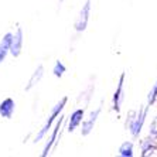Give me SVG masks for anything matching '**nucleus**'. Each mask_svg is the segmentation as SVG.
I'll return each mask as SVG.
<instances>
[{
    "mask_svg": "<svg viewBox=\"0 0 157 157\" xmlns=\"http://www.w3.org/2000/svg\"><path fill=\"white\" fill-rule=\"evenodd\" d=\"M67 103H68V96H62V98H59L58 102L51 108L50 115H48L47 119L44 121V123L41 124V128L38 129L37 133L34 135L33 143H40V142H43V140H45V137L48 136V133H50V130L52 129V126H54V123L57 122V119L59 117V115H62Z\"/></svg>",
    "mask_w": 157,
    "mask_h": 157,
    "instance_id": "1",
    "label": "nucleus"
},
{
    "mask_svg": "<svg viewBox=\"0 0 157 157\" xmlns=\"http://www.w3.org/2000/svg\"><path fill=\"white\" fill-rule=\"evenodd\" d=\"M135 115H136V109H130L128 113H126V117H124V129H126V130H128V128L130 126Z\"/></svg>",
    "mask_w": 157,
    "mask_h": 157,
    "instance_id": "18",
    "label": "nucleus"
},
{
    "mask_svg": "<svg viewBox=\"0 0 157 157\" xmlns=\"http://www.w3.org/2000/svg\"><path fill=\"white\" fill-rule=\"evenodd\" d=\"M124 85H126V72L123 71L119 75L116 88H115L113 95H112V103H110V110L115 112L116 115H121L122 112V106H123L124 101Z\"/></svg>",
    "mask_w": 157,
    "mask_h": 157,
    "instance_id": "4",
    "label": "nucleus"
},
{
    "mask_svg": "<svg viewBox=\"0 0 157 157\" xmlns=\"http://www.w3.org/2000/svg\"><path fill=\"white\" fill-rule=\"evenodd\" d=\"M117 154L121 157H133L135 156V143L132 140H126L119 146Z\"/></svg>",
    "mask_w": 157,
    "mask_h": 157,
    "instance_id": "14",
    "label": "nucleus"
},
{
    "mask_svg": "<svg viewBox=\"0 0 157 157\" xmlns=\"http://www.w3.org/2000/svg\"><path fill=\"white\" fill-rule=\"evenodd\" d=\"M64 124H65V116L64 113L59 115V117L57 119V122L54 123L52 129L50 130L48 136L45 137V143H44V147L41 150V157H47L52 153V150L57 149L59 143V139H61V135H62V130H64Z\"/></svg>",
    "mask_w": 157,
    "mask_h": 157,
    "instance_id": "2",
    "label": "nucleus"
},
{
    "mask_svg": "<svg viewBox=\"0 0 157 157\" xmlns=\"http://www.w3.org/2000/svg\"><path fill=\"white\" fill-rule=\"evenodd\" d=\"M84 117H85V106L84 108H77V109H74L72 112H71L70 116L65 117L67 132H68V133H74L77 129H79L81 123L84 121Z\"/></svg>",
    "mask_w": 157,
    "mask_h": 157,
    "instance_id": "8",
    "label": "nucleus"
},
{
    "mask_svg": "<svg viewBox=\"0 0 157 157\" xmlns=\"http://www.w3.org/2000/svg\"><path fill=\"white\" fill-rule=\"evenodd\" d=\"M149 136L157 139V113L154 115V117L151 119L150 122V126H149Z\"/></svg>",
    "mask_w": 157,
    "mask_h": 157,
    "instance_id": "17",
    "label": "nucleus"
},
{
    "mask_svg": "<svg viewBox=\"0 0 157 157\" xmlns=\"http://www.w3.org/2000/svg\"><path fill=\"white\" fill-rule=\"evenodd\" d=\"M44 74H45V68H44L43 64L37 65V68L33 71V72H31L30 78L27 79L26 85H24V91H26V92H31V91H33L34 88H36L37 85L40 84L41 81H43Z\"/></svg>",
    "mask_w": 157,
    "mask_h": 157,
    "instance_id": "11",
    "label": "nucleus"
},
{
    "mask_svg": "<svg viewBox=\"0 0 157 157\" xmlns=\"http://www.w3.org/2000/svg\"><path fill=\"white\" fill-rule=\"evenodd\" d=\"M16 109H17L16 101L13 98H10V96L0 101V117L2 119H6V121L13 119V116L16 113Z\"/></svg>",
    "mask_w": 157,
    "mask_h": 157,
    "instance_id": "10",
    "label": "nucleus"
},
{
    "mask_svg": "<svg viewBox=\"0 0 157 157\" xmlns=\"http://www.w3.org/2000/svg\"><path fill=\"white\" fill-rule=\"evenodd\" d=\"M23 48H24V30L17 26L14 31H11L10 55L13 58H18L23 54Z\"/></svg>",
    "mask_w": 157,
    "mask_h": 157,
    "instance_id": "7",
    "label": "nucleus"
},
{
    "mask_svg": "<svg viewBox=\"0 0 157 157\" xmlns=\"http://www.w3.org/2000/svg\"><path fill=\"white\" fill-rule=\"evenodd\" d=\"M91 14H92V0H85V3L82 4V7H81L75 21H74L75 33L81 34L86 31L88 26H89V20H91Z\"/></svg>",
    "mask_w": 157,
    "mask_h": 157,
    "instance_id": "5",
    "label": "nucleus"
},
{
    "mask_svg": "<svg viewBox=\"0 0 157 157\" xmlns=\"http://www.w3.org/2000/svg\"><path fill=\"white\" fill-rule=\"evenodd\" d=\"M101 113H102V102H101V105H98L94 110H91L89 112V115H85L84 121H82V123H81L79 126V130H81V136H84V137H86V136H89L94 132V129H95L96 123H98L99 117H101Z\"/></svg>",
    "mask_w": 157,
    "mask_h": 157,
    "instance_id": "6",
    "label": "nucleus"
},
{
    "mask_svg": "<svg viewBox=\"0 0 157 157\" xmlns=\"http://www.w3.org/2000/svg\"><path fill=\"white\" fill-rule=\"evenodd\" d=\"M94 92H95V84H88L86 88H85L84 91L79 94V96H78V103L82 102L84 106H88L89 102H91Z\"/></svg>",
    "mask_w": 157,
    "mask_h": 157,
    "instance_id": "13",
    "label": "nucleus"
},
{
    "mask_svg": "<svg viewBox=\"0 0 157 157\" xmlns=\"http://www.w3.org/2000/svg\"><path fill=\"white\" fill-rule=\"evenodd\" d=\"M157 103V79L154 81L153 86L150 88L149 94H147V99H146V105L147 106H153Z\"/></svg>",
    "mask_w": 157,
    "mask_h": 157,
    "instance_id": "16",
    "label": "nucleus"
},
{
    "mask_svg": "<svg viewBox=\"0 0 157 157\" xmlns=\"http://www.w3.org/2000/svg\"><path fill=\"white\" fill-rule=\"evenodd\" d=\"M67 72V67L65 64L62 61H59V59H57V61L54 62V65H52V75H54L55 78H62L64 75H65Z\"/></svg>",
    "mask_w": 157,
    "mask_h": 157,
    "instance_id": "15",
    "label": "nucleus"
},
{
    "mask_svg": "<svg viewBox=\"0 0 157 157\" xmlns=\"http://www.w3.org/2000/svg\"><path fill=\"white\" fill-rule=\"evenodd\" d=\"M10 41H11V31L4 33L2 36V38H0V65L10 55Z\"/></svg>",
    "mask_w": 157,
    "mask_h": 157,
    "instance_id": "12",
    "label": "nucleus"
},
{
    "mask_svg": "<svg viewBox=\"0 0 157 157\" xmlns=\"http://www.w3.org/2000/svg\"><path fill=\"white\" fill-rule=\"evenodd\" d=\"M64 2H65V0H58V4H59V6H61V4L64 3Z\"/></svg>",
    "mask_w": 157,
    "mask_h": 157,
    "instance_id": "19",
    "label": "nucleus"
},
{
    "mask_svg": "<svg viewBox=\"0 0 157 157\" xmlns=\"http://www.w3.org/2000/svg\"><path fill=\"white\" fill-rule=\"evenodd\" d=\"M149 110H150V106H147V105H142V106H139V109H136L135 117H133L130 126L128 128L130 136L135 140L139 139V136L142 135V130H143V128H144V123H146Z\"/></svg>",
    "mask_w": 157,
    "mask_h": 157,
    "instance_id": "3",
    "label": "nucleus"
},
{
    "mask_svg": "<svg viewBox=\"0 0 157 157\" xmlns=\"http://www.w3.org/2000/svg\"><path fill=\"white\" fill-rule=\"evenodd\" d=\"M140 156L157 157V139L147 136V137L140 140Z\"/></svg>",
    "mask_w": 157,
    "mask_h": 157,
    "instance_id": "9",
    "label": "nucleus"
}]
</instances>
